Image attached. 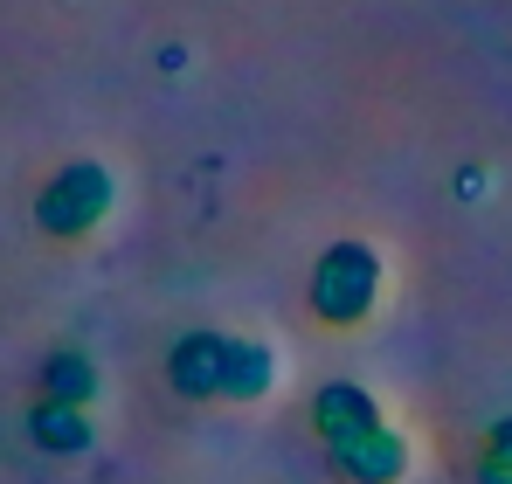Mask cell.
<instances>
[{
    "label": "cell",
    "instance_id": "obj_1",
    "mask_svg": "<svg viewBox=\"0 0 512 484\" xmlns=\"http://www.w3.org/2000/svg\"><path fill=\"white\" fill-rule=\"evenodd\" d=\"M381 298V256L367 242H333L312 270V319L326 325H360Z\"/></svg>",
    "mask_w": 512,
    "mask_h": 484
},
{
    "label": "cell",
    "instance_id": "obj_2",
    "mask_svg": "<svg viewBox=\"0 0 512 484\" xmlns=\"http://www.w3.org/2000/svg\"><path fill=\"white\" fill-rule=\"evenodd\" d=\"M104 215H111V173L97 160H70L42 187V201H35L42 236H56V242H84Z\"/></svg>",
    "mask_w": 512,
    "mask_h": 484
},
{
    "label": "cell",
    "instance_id": "obj_3",
    "mask_svg": "<svg viewBox=\"0 0 512 484\" xmlns=\"http://www.w3.org/2000/svg\"><path fill=\"white\" fill-rule=\"evenodd\" d=\"M229 353H236L229 332H180V339L167 346V388L187 395V402H222Z\"/></svg>",
    "mask_w": 512,
    "mask_h": 484
},
{
    "label": "cell",
    "instance_id": "obj_4",
    "mask_svg": "<svg viewBox=\"0 0 512 484\" xmlns=\"http://www.w3.org/2000/svg\"><path fill=\"white\" fill-rule=\"evenodd\" d=\"M326 464H333V478H346V484H402V471H409V436L388 429V422H374V429L333 443Z\"/></svg>",
    "mask_w": 512,
    "mask_h": 484
},
{
    "label": "cell",
    "instance_id": "obj_5",
    "mask_svg": "<svg viewBox=\"0 0 512 484\" xmlns=\"http://www.w3.org/2000/svg\"><path fill=\"white\" fill-rule=\"evenodd\" d=\"M381 422V408L367 388H353V381H326L319 395H312V429L326 436V450L346 443V436H360V429H374Z\"/></svg>",
    "mask_w": 512,
    "mask_h": 484
},
{
    "label": "cell",
    "instance_id": "obj_6",
    "mask_svg": "<svg viewBox=\"0 0 512 484\" xmlns=\"http://www.w3.org/2000/svg\"><path fill=\"white\" fill-rule=\"evenodd\" d=\"M28 436H35V450H49V457H84L90 450V415L42 395V402L28 408Z\"/></svg>",
    "mask_w": 512,
    "mask_h": 484
},
{
    "label": "cell",
    "instance_id": "obj_7",
    "mask_svg": "<svg viewBox=\"0 0 512 484\" xmlns=\"http://www.w3.org/2000/svg\"><path fill=\"white\" fill-rule=\"evenodd\" d=\"M42 395H49V402H70V408H90V395H97V367H90V353L56 346V353L42 360Z\"/></svg>",
    "mask_w": 512,
    "mask_h": 484
},
{
    "label": "cell",
    "instance_id": "obj_8",
    "mask_svg": "<svg viewBox=\"0 0 512 484\" xmlns=\"http://www.w3.org/2000/svg\"><path fill=\"white\" fill-rule=\"evenodd\" d=\"M270 381H277L270 346L236 339V353H229V381H222V402H263V395H270Z\"/></svg>",
    "mask_w": 512,
    "mask_h": 484
},
{
    "label": "cell",
    "instance_id": "obj_9",
    "mask_svg": "<svg viewBox=\"0 0 512 484\" xmlns=\"http://www.w3.org/2000/svg\"><path fill=\"white\" fill-rule=\"evenodd\" d=\"M485 457L512 464V415H499V422H492V443H485Z\"/></svg>",
    "mask_w": 512,
    "mask_h": 484
},
{
    "label": "cell",
    "instance_id": "obj_10",
    "mask_svg": "<svg viewBox=\"0 0 512 484\" xmlns=\"http://www.w3.org/2000/svg\"><path fill=\"white\" fill-rule=\"evenodd\" d=\"M478 484H512V464H499V457H485V464H478Z\"/></svg>",
    "mask_w": 512,
    "mask_h": 484
}]
</instances>
